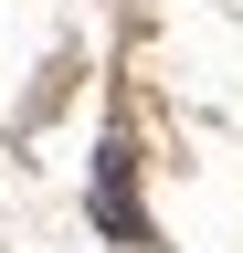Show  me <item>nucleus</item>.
I'll list each match as a JSON object with an SVG mask.
<instances>
[{
    "instance_id": "1",
    "label": "nucleus",
    "mask_w": 243,
    "mask_h": 253,
    "mask_svg": "<svg viewBox=\"0 0 243 253\" xmlns=\"http://www.w3.org/2000/svg\"><path fill=\"white\" fill-rule=\"evenodd\" d=\"M85 211H96V232H106V243H138V253L159 243V221H148V201H138V148H127V137H106Z\"/></svg>"
}]
</instances>
